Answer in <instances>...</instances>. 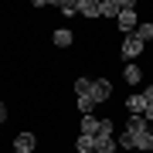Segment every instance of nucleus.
I'll return each mask as SVG.
<instances>
[{
    "mask_svg": "<svg viewBox=\"0 0 153 153\" xmlns=\"http://www.w3.org/2000/svg\"><path fill=\"white\" fill-rule=\"evenodd\" d=\"M116 24H119L123 34H133V31L140 27V21H136V4H133V0H123V14L116 17Z\"/></svg>",
    "mask_w": 153,
    "mask_h": 153,
    "instance_id": "f257e3e1",
    "label": "nucleus"
},
{
    "mask_svg": "<svg viewBox=\"0 0 153 153\" xmlns=\"http://www.w3.org/2000/svg\"><path fill=\"white\" fill-rule=\"evenodd\" d=\"M143 48H146V44H143L136 34H126V38H123V61L140 58V55H143Z\"/></svg>",
    "mask_w": 153,
    "mask_h": 153,
    "instance_id": "f03ea898",
    "label": "nucleus"
},
{
    "mask_svg": "<svg viewBox=\"0 0 153 153\" xmlns=\"http://www.w3.org/2000/svg\"><path fill=\"white\" fill-rule=\"evenodd\" d=\"M92 99L95 102H109L112 99V82L109 78H92Z\"/></svg>",
    "mask_w": 153,
    "mask_h": 153,
    "instance_id": "7ed1b4c3",
    "label": "nucleus"
},
{
    "mask_svg": "<svg viewBox=\"0 0 153 153\" xmlns=\"http://www.w3.org/2000/svg\"><path fill=\"white\" fill-rule=\"evenodd\" d=\"M126 112H129V116H143V112H146V95L133 92L129 99H126Z\"/></svg>",
    "mask_w": 153,
    "mask_h": 153,
    "instance_id": "20e7f679",
    "label": "nucleus"
},
{
    "mask_svg": "<svg viewBox=\"0 0 153 153\" xmlns=\"http://www.w3.org/2000/svg\"><path fill=\"white\" fill-rule=\"evenodd\" d=\"M34 146H38V136H34V133H17V136H14V150L34 153Z\"/></svg>",
    "mask_w": 153,
    "mask_h": 153,
    "instance_id": "39448f33",
    "label": "nucleus"
},
{
    "mask_svg": "<svg viewBox=\"0 0 153 153\" xmlns=\"http://www.w3.org/2000/svg\"><path fill=\"white\" fill-rule=\"evenodd\" d=\"M146 129H153L146 116H129L126 119V133H146Z\"/></svg>",
    "mask_w": 153,
    "mask_h": 153,
    "instance_id": "423d86ee",
    "label": "nucleus"
},
{
    "mask_svg": "<svg viewBox=\"0 0 153 153\" xmlns=\"http://www.w3.org/2000/svg\"><path fill=\"white\" fill-rule=\"evenodd\" d=\"M95 153H119L116 136H95Z\"/></svg>",
    "mask_w": 153,
    "mask_h": 153,
    "instance_id": "0eeeda50",
    "label": "nucleus"
},
{
    "mask_svg": "<svg viewBox=\"0 0 153 153\" xmlns=\"http://www.w3.org/2000/svg\"><path fill=\"white\" fill-rule=\"evenodd\" d=\"M99 10H102V17H119L123 14V0H99Z\"/></svg>",
    "mask_w": 153,
    "mask_h": 153,
    "instance_id": "6e6552de",
    "label": "nucleus"
},
{
    "mask_svg": "<svg viewBox=\"0 0 153 153\" xmlns=\"http://www.w3.org/2000/svg\"><path fill=\"white\" fill-rule=\"evenodd\" d=\"M78 129H82V136H99V119L95 116H82Z\"/></svg>",
    "mask_w": 153,
    "mask_h": 153,
    "instance_id": "1a4fd4ad",
    "label": "nucleus"
},
{
    "mask_svg": "<svg viewBox=\"0 0 153 153\" xmlns=\"http://www.w3.org/2000/svg\"><path fill=\"white\" fill-rule=\"evenodd\" d=\"M78 14H85V17H102L99 0H78Z\"/></svg>",
    "mask_w": 153,
    "mask_h": 153,
    "instance_id": "9d476101",
    "label": "nucleus"
},
{
    "mask_svg": "<svg viewBox=\"0 0 153 153\" xmlns=\"http://www.w3.org/2000/svg\"><path fill=\"white\" fill-rule=\"evenodd\" d=\"M51 41H55V44H58V48H68V44H71V41H75V34H71L68 27H58L55 34H51Z\"/></svg>",
    "mask_w": 153,
    "mask_h": 153,
    "instance_id": "9b49d317",
    "label": "nucleus"
},
{
    "mask_svg": "<svg viewBox=\"0 0 153 153\" xmlns=\"http://www.w3.org/2000/svg\"><path fill=\"white\" fill-rule=\"evenodd\" d=\"M123 75H126V82H129V85H140V82H143L140 65H123Z\"/></svg>",
    "mask_w": 153,
    "mask_h": 153,
    "instance_id": "f8f14e48",
    "label": "nucleus"
},
{
    "mask_svg": "<svg viewBox=\"0 0 153 153\" xmlns=\"http://www.w3.org/2000/svg\"><path fill=\"white\" fill-rule=\"evenodd\" d=\"M75 105H78V112H82V116H92L95 99H92V95H75Z\"/></svg>",
    "mask_w": 153,
    "mask_h": 153,
    "instance_id": "ddd939ff",
    "label": "nucleus"
},
{
    "mask_svg": "<svg viewBox=\"0 0 153 153\" xmlns=\"http://www.w3.org/2000/svg\"><path fill=\"white\" fill-rule=\"evenodd\" d=\"M75 150L78 153H92L95 150V136H82V133H78L75 136Z\"/></svg>",
    "mask_w": 153,
    "mask_h": 153,
    "instance_id": "4468645a",
    "label": "nucleus"
},
{
    "mask_svg": "<svg viewBox=\"0 0 153 153\" xmlns=\"http://www.w3.org/2000/svg\"><path fill=\"white\" fill-rule=\"evenodd\" d=\"M75 95H92V78H75Z\"/></svg>",
    "mask_w": 153,
    "mask_h": 153,
    "instance_id": "2eb2a0df",
    "label": "nucleus"
},
{
    "mask_svg": "<svg viewBox=\"0 0 153 153\" xmlns=\"http://www.w3.org/2000/svg\"><path fill=\"white\" fill-rule=\"evenodd\" d=\"M133 34H136V38H140L143 44H146V41H153V24H140V27L133 31Z\"/></svg>",
    "mask_w": 153,
    "mask_h": 153,
    "instance_id": "dca6fc26",
    "label": "nucleus"
},
{
    "mask_svg": "<svg viewBox=\"0 0 153 153\" xmlns=\"http://www.w3.org/2000/svg\"><path fill=\"white\" fill-rule=\"evenodd\" d=\"M58 10H61V14H68V17H71V14H78V0H58Z\"/></svg>",
    "mask_w": 153,
    "mask_h": 153,
    "instance_id": "f3484780",
    "label": "nucleus"
},
{
    "mask_svg": "<svg viewBox=\"0 0 153 153\" xmlns=\"http://www.w3.org/2000/svg\"><path fill=\"white\" fill-rule=\"evenodd\" d=\"M99 136H116V123L112 119H99Z\"/></svg>",
    "mask_w": 153,
    "mask_h": 153,
    "instance_id": "a211bd4d",
    "label": "nucleus"
},
{
    "mask_svg": "<svg viewBox=\"0 0 153 153\" xmlns=\"http://www.w3.org/2000/svg\"><path fill=\"white\" fill-rule=\"evenodd\" d=\"M0 123H7V105H4V99H0Z\"/></svg>",
    "mask_w": 153,
    "mask_h": 153,
    "instance_id": "6ab92c4d",
    "label": "nucleus"
},
{
    "mask_svg": "<svg viewBox=\"0 0 153 153\" xmlns=\"http://www.w3.org/2000/svg\"><path fill=\"white\" fill-rule=\"evenodd\" d=\"M10 153H21V150H10Z\"/></svg>",
    "mask_w": 153,
    "mask_h": 153,
    "instance_id": "aec40b11",
    "label": "nucleus"
},
{
    "mask_svg": "<svg viewBox=\"0 0 153 153\" xmlns=\"http://www.w3.org/2000/svg\"><path fill=\"white\" fill-rule=\"evenodd\" d=\"M92 153H95V150H92Z\"/></svg>",
    "mask_w": 153,
    "mask_h": 153,
    "instance_id": "412c9836",
    "label": "nucleus"
}]
</instances>
